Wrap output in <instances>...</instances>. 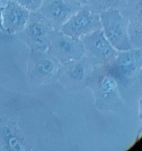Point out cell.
Segmentation results:
<instances>
[{"mask_svg":"<svg viewBox=\"0 0 142 151\" xmlns=\"http://www.w3.org/2000/svg\"><path fill=\"white\" fill-rule=\"evenodd\" d=\"M82 6L75 0H44L38 11L54 29H59Z\"/></svg>","mask_w":142,"mask_h":151,"instance_id":"obj_11","label":"cell"},{"mask_svg":"<svg viewBox=\"0 0 142 151\" xmlns=\"http://www.w3.org/2000/svg\"><path fill=\"white\" fill-rule=\"evenodd\" d=\"M62 133L61 119L41 100L0 85V151L47 150Z\"/></svg>","mask_w":142,"mask_h":151,"instance_id":"obj_1","label":"cell"},{"mask_svg":"<svg viewBox=\"0 0 142 151\" xmlns=\"http://www.w3.org/2000/svg\"><path fill=\"white\" fill-rule=\"evenodd\" d=\"M87 88L92 91L96 109L103 113L119 112L124 109V103L115 78L106 66H93Z\"/></svg>","mask_w":142,"mask_h":151,"instance_id":"obj_2","label":"cell"},{"mask_svg":"<svg viewBox=\"0 0 142 151\" xmlns=\"http://www.w3.org/2000/svg\"><path fill=\"white\" fill-rule=\"evenodd\" d=\"M76 1H78V3H80L82 5H85L87 3V0H75Z\"/></svg>","mask_w":142,"mask_h":151,"instance_id":"obj_16","label":"cell"},{"mask_svg":"<svg viewBox=\"0 0 142 151\" xmlns=\"http://www.w3.org/2000/svg\"><path fill=\"white\" fill-rule=\"evenodd\" d=\"M30 13L16 1L7 0V4L2 11L3 26L5 33L18 34L23 30Z\"/></svg>","mask_w":142,"mask_h":151,"instance_id":"obj_12","label":"cell"},{"mask_svg":"<svg viewBox=\"0 0 142 151\" xmlns=\"http://www.w3.org/2000/svg\"><path fill=\"white\" fill-rule=\"evenodd\" d=\"M1 1H2V0H0V3H1Z\"/></svg>","mask_w":142,"mask_h":151,"instance_id":"obj_17","label":"cell"},{"mask_svg":"<svg viewBox=\"0 0 142 151\" xmlns=\"http://www.w3.org/2000/svg\"><path fill=\"white\" fill-rule=\"evenodd\" d=\"M3 8H4V7H3V6H0V31H1V32H3L5 33L4 26H3V19H2Z\"/></svg>","mask_w":142,"mask_h":151,"instance_id":"obj_15","label":"cell"},{"mask_svg":"<svg viewBox=\"0 0 142 151\" xmlns=\"http://www.w3.org/2000/svg\"><path fill=\"white\" fill-rule=\"evenodd\" d=\"M54 27L37 10L31 12L23 30L16 35L30 51H46L50 44V36Z\"/></svg>","mask_w":142,"mask_h":151,"instance_id":"obj_6","label":"cell"},{"mask_svg":"<svg viewBox=\"0 0 142 151\" xmlns=\"http://www.w3.org/2000/svg\"><path fill=\"white\" fill-rule=\"evenodd\" d=\"M84 56L93 66H104L112 63L118 52L108 41L101 29L84 35L81 38Z\"/></svg>","mask_w":142,"mask_h":151,"instance_id":"obj_7","label":"cell"},{"mask_svg":"<svg viewBox=\"0 0 142 151\" xmlns=\"http://www.w3.org/2000/svg\"><path fill=\"white\" fill-rule=\"evenodd\" d=\"M62 66L48 50L30 51L27 67V78L34 86L51 85L57 81Z\"/></svg>","mask_w":142,"mask_h":151,"instance_id":"obj_4","label":"cell"},{"mask_svg":"<svg viewBox=\"0 0 142 151\" xmlns=\"http://www.w3.org/2000/svg\"><path fill=\"white\" fill-rule=\"evenodd\" d=\"M105 66L116 81L122 96L124 90L130 88L138 81L141 80L142 68L141 48H133L118 52L115 60Z\"/></svg>","mask_w":142,"mask_h":151,"instance_id":"obj_3","label":"cell"},{"mask_svg":"<svg viewBox=\"0 0 142 151\" xmlns=\"http://www.w3.org/2000/svg\"><path fill=\"white\" fill-rule=\"evenodd\" d=\"M93 66L85 56L62 64L56 83L69 91H80L87 88Z\"/></svg>","mask_w":142,"mask_h":151,"instance_id":"obj_8","label":"cell"},{"mask_svg":"<svg viewBox=\"0 0 142 151\" xmlns=\"http://www.w3.org/2000/svg\"><path fill=\"white\" fill-rule=\"evenodd\" d=\"M101 29L100 14L83 5L59 29L64 34L81 39L87 34Z\"/></svg>","mask_w":142,"mask_h":151,"instance_id":"obj_9","label":"cell"},{"mask_svg":"<svg viewBox=\"0 0 142 151\" xmlns=\"http://www.w3.org/2000/svg\"><path fill=\"white\" fill-rule=\"evenodd\" d=\"M47 50L62 64L78 60L84 55L81 39L72 38L56 29L50 34Z\"/></svg>","mask_w":142,"mask_h":151,"instance_id":"obj_10","label":"cell"},{"mask_svg":"<svg viewBox=\"0 0 142 151\" xmlns=\"http://www.w3.org/2000/svg\"><path fill=\"white\" fill-rule=\"evenodd\" d=\"M101 30L117 51L133 48L128 32V19L115 8H109L100 13Z\"/></svg>","mask_w":142,"mask_h":151,"instance_id":"obj_5","label":"cell"},{"mask_svg":"<svg viewBox=\"0 0 142 151\" xmlns=\"http://www.w3.org/2000/svg\"><path fill=\"white\" fill-rule=\"evenodd\" d=\"M30 12L37 11L44 0H13Z\"/></svg>","mask_w":142,"mask_h":151,"instance_id":"obj_14","label":"cell"},{"mask_svg":"<svg viewBox=\"0 0 142 151\" xmlns=\"http://www.w3.org/2000/svg\"><path fill=\"white\" fill-rule=\"evenodd\" d=\"M133 1L134 0H87L86 5L98 13L109 8H115L122 11Z\"/></svg>","mask_w":142,"mask_h":151,"instance_id":"obj_13","label":"cell"}]
</instances>
